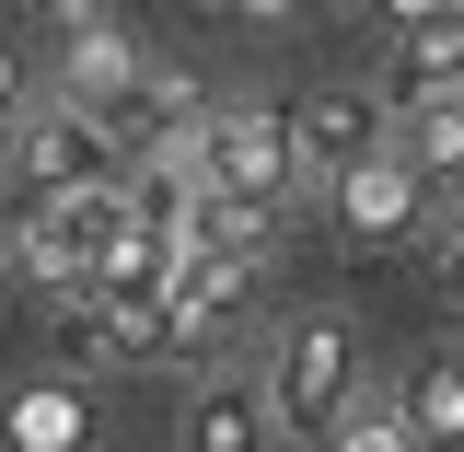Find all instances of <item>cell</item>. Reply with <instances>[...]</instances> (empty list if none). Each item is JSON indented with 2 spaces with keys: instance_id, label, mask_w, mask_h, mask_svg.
<instances>
[{
  "instance_id": "1",
  "label": "cell",
  "mask_w": 464,
  "mask_h": 452,
  "mask_svg": "<svg viewBox=\"0 0 464 452\" xmlns=\"http://www.w3.org/2000/svg\"><path fill=\"white\" fill-rule=\"evenodd\" d=\"M348 418H360V337H348L337 313H302V325L267 348V429L325 452Z\"/></svg>"
},
{
  "instance_id": "2",
  "label": "cell",
  "mask_w": 464,
  "mask_h": 452,
  "mask_svg": "<svg viewBox=\"0 0 464 452\" xmlns=\"http://www.w3.org/2000/svg\"><path fill=\"white\" fill-rule=\"evenodd\" d=\"M198 186L232 209H279L302 163H290V105H209L198 116Z\"/></svg>"
},
{
  "instance_id": "3",
  "label": "cell",
  "mask_w": 464,
  "mask_h": 452,
  "mask_svg": "<svg viewBox=\"0 0 464 452\" xmlns=\"http://www.w3.org/2000/svg\"><path fill=\"white\" fill-rule=\"evenodd\" d=\"M12 174H24L35 197H82V186H128V151H116V128H93V116L35 105L12 128Z\"/></svg>"
},
{
  "instance_id": "4",
  "label": "cell",
  "mask_w": 464,
  "mask_h": 452,
  "mask_svg": "<svg viewBox=\"0 0 464 452\" xmlns=\"http://www.w3.org/2000/svg\"><path fill=\"white\" fill-rule=\"evenodd\" d=\"M140 70H151V58H140V35H128L116 12H58V105L70 116L105 128V116L140 93Z\"/></svg>"
},
{
  "instance_id": "5",
  "label": "cell",
  "mask_w": 464,
  "mask_h": 452,
  "mask_svg": "<svg viewBox=\"0 0 464 452\" xmlns=\"http://www.w3.org/2000/svg\"><path fill=\"white\" fill-rule=\"evenodd\" d=\"M383 151H395L383 93H314V105H290V163L314 174V186H348V174L383 163Z\"/></svg>"
},
{
  "instance_id": "6",
  "label": "cell",
  "mask_w": 464,
  "mask_h": 452,
  "mask_svg": "<svg viewBox=\"0 0 464 452\" xmlns=\"http://www.w3.org/2000/svg\"><path fill=\"white\" fill-rule=\"evenodd\" d=\"M430 93H464V12H395V70H383V116L430 105Z\"/></svg>"
},
{
  "instance_id": "7",
  "label": "cell",
  "mask_w": 464,
  "mask_h": 452,
  "mask_svg": "<svg viewBox=\"0 0 464 452\" xmlns=\"http://www.w3.org/2000/svg\"><path fill=\"white\" fill-rule=\"evenodd\" d=\"M395 163L430 186V209H453V221H464V93L395 105Z\"/></svg>"
},
{
  "instance_id": "8",
  "label": "cell",
  "mask_w": 464,
  "mask_h": 452,
  "mask_svg": "<svg viewBox=\"0 0 464 452\" xmlns=\"http://www.w3.org/2000/svg\"><path fill=\"white\" fill-rule=\"evenodd\" d=\"M325 197H337V232H348V244H406V232L430 221V186H418L395 151H383V163H360L348 186H325Z\"/></svg>"
},
{
  "instance_id": "9",
  "label": "cell",
  "mask_w": 464,
  "mask_h": 452,
  "mask_svg": "<svg viewBox=\"0 0 464 452\" xmlns=\"http://www.w3.org/2000/svg\"><path fill=\"white\" fill-rule=\"evenodd\" d=\"M267 383H244V371H198V395H186V452H267Z\"/></svg>"
},
{
  "instance_id": "10",
  "label": "cell",
  "mask_w": 464,
  "mask_h": 452,
  "mask_svg": "<svg viewBox=\"0 0 464 452\" xmlns=\"http://www.w3.org/2000/svg\"><path fill=\"white\" fill-rule=\"evenodd\" d=\"M0 441H12V452H82V441H93V406L70 395V383H24L12 418H0Z\"/></svg>"
},
{
  "instance_id": "11",
  "label": "cell",
  "mask_w": 464,
  "mask_h": 452,
  "mask_svg": "<svg viewBox=\"0 0 464 452\" xmlns=\"http://www.w3.org/2000/svg\"><path fill=\"white\" fill-rule=\"evenodd\" d=\"M406 441L418 452H464V360H418V383L395 395Z\"/></svg>"
},
{
  "instance_id": "12",
  "label": "cell",
  "mask_w": 464,
  "mask_h": 452,
  "mask_svg": "<svg viewBox=\"0 0 464 452\" xmlns=\"http://www.w3.org/2000/svg\"><path fill=\"white\" fill-rule=\"evenodd\" d=\"M232 302H244V279H232V267H174L163 302H151V313H163V348H198V337L232 313Z\"/></svg>"
},
{
  "instance_id": "13",
  "label": "cell",
  "mask_w": 464,
  "mask_h": 452,
  "mask_svg": "<svg viewBox=\"0 0 464 452\" xmlns=\"http://www.w3.org/2000/svg\"><path fill=\"white\" fill-rule=\"evenodd\" d=\"M325 452H418V441H406V418H395V406H360V418H348Z\"/></svg>"
},
{
  "instance_id": "14",
  "label": "cell",
  "mask_w": 464,
  "mask_h": 452,
  "mask_svg": "<svg viewBox=\"0 0 464 452\" xmlns=\"http://www.w3.org/2000/svg\"><path fill=\"white\" fill-rule=\"evenodd\" d=\"M24 116H35V82H24V58L0 47V128H24Z\"/></svg>"
},
{
  "instance_id": "15",
  "label": "cell",
  "mask_w": 464,
  "mask_h": 452,
  "mask_svg": "<svg viewBox=\"0 0 464 452\" xmlns=\"http://www.w3.org/2000/svg\"><path fill=\"white\" fill-rule=\"evenodd\" d=\"M441 279H453V302H464V221H453V267H441Z\"/></svg>"
}]
</instances>
